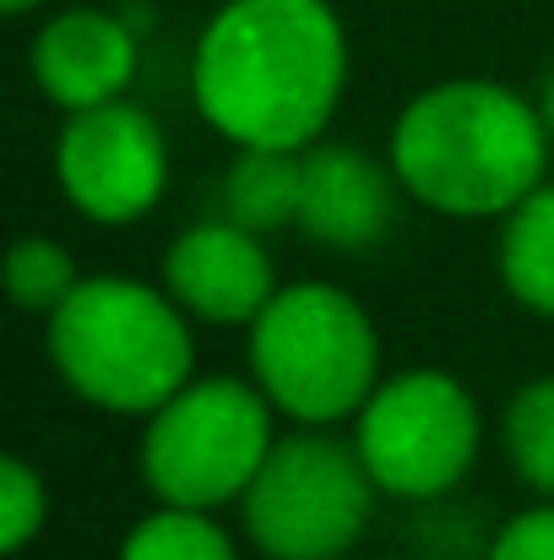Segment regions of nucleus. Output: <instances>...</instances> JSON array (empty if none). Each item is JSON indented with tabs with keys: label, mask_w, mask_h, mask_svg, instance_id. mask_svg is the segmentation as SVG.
<instances>
[{
	"label": "nucleus",
	"mask_w": 554,
	"mask_h": 560,
	"mask_svg": "<svg viewBox=\"0 0 554 560\" xmlns=\"http://www.w3.org/2000/svg\"><path fill=\"white\" fill-rule=\"evenodd\" d=\"M500 283L522 311L554 316V180L500 218Z\"/></svg>",
	"instance_id": "ddd939ff"
},
{
	"label": "nucleus",
	"mask_w": 554,
	"mask_h": 560,
	"mask_svg": "<svg viewBox=\"0 0 554 560\" xmlns=\"http://www.w3.org/2000/svg\"><path fill=\"white\" fill-rule=\"evenodd\" d=\"M137 60H142V49H137L131 22L115 11H98V5H71V11L49 16L27 44V71H33L38 93L66 115L126 98Z\"/></svg>",
	"instance_id": "9d476101"
},
{
	"label": "nucleus",
	"mask_w": 554,
	"mask_h": 560,
	"mask_svg": "<svg viewBox=\"0 0 554 560\" xmlns=\"http://www.w3.org/2000/svg\"><path fill=\"white\" fill-rule=\"evenodd\" d=\"M5 11H33V5H44V0H0Z\"/></svg>",
	"instance_id": "aec40b11"
},
{
	"label": "nucleus",
	"mask_w": 554,
	"mask_h": 560,
	"mask_svg": "<svg viewBox=\"0 0 554 560\" xmlns=\"http://www.w3.org/2000/svg\"><path fill=\"white\" fill-rule=\"evenodd\" d=\"M44 322L55 375L104 413L148 419L196 375L190 316L164 283L93 272Z\"/></svg>",
	"instance_id": "7ed1b4c3"
},
{
	"label": "nucleus",
	"mask_w": 554,
	"mask_h": 560,
	"mask_svg": "<svg viewBox=\"0 0 554 560\" xmlns=\"http://www.w3.org/2000/svg\"><path fill=\"white\" fill-rule=\"evenodd\" d=\"M539 109H544V126H550V137H554V66H550V77H544V93H539Z\"/></svg>",
	"instance_id": "6ab92c4d"
},
{
	"label": "nucleus",
	"mask_w": 554,
	"mask_h": 560,
	"mask_svg": "<svg viewBox=\"0 0 554 560\" xmlns=\"http://www.w3.org/2000/svg\"><path fill=\"white\" fill-rule=\"evenodd\" d=\"M544 109L490 77H451L402 104L391 120L386 164L408 201L440 218H506L550 180Z\"/></svg>",
	"instance_id": "f03ea898"
},
{
	"label": "nucleus",
	"mask_w": 554,
	"mask_h": 560,
	"mask_svg": "<svg viewBox=\"0 0 554 560\" xmlns=\"http://www.w3.org/2000/svg\"><path fill=\"white\" fill-rule=\"evenodd\" d=\"M484 419L473 392L451 371L380 375L365 408L354 413V452L380 485V495L397 501H440L451 495L468 468L479 463Z\"/></svg>",
	"instance_id": "0eeeda50"
},
{
	"label": "nucleus",
	"mask_w": 554,
	"mask_h": 560,
	"mask_svg": "<svg viewBox=\"0 0 554 560\" xmlns=\"http://www.w3.org/2000/svg\"><path fill=\"white\" fill-rule=\"evenodd\" d=\"M299 186H305V153L234 148V164L223 170V218H234L256 234L299 223Z\"/></svg>",
	"instance_id": "f8f14e48"
},
{
	"label": "nucleus",
	"mask_w": 554,
	"mask_h": 560,
	"mask_svg": "<svg viewBox=\"0 0 554 560\" xmlns=\"http://www.w3.org/2000/svg\"><path fill=\"white\" fill-rule=\"evenodd\" d=\"M278 408L250 375H190L148 413L142 485L158 506H239L250 479L278 446Z\"/></svg>",
	"instance_id": "39448f33"
},
{
	"label": "nucleus",
	"mask_w": 554,
	"mask_h": 560,
	"mask_svg": "<svg viewBox=\"0 0 554 560\" xmlns=\"http://www.w3.org/2000/svg\"><path fill=\"white\" fill-rule=\"evenodd\" d=\"M158 283L175 294V305L190 322H212V327H250L267 311V300L283 289L261 234L234 218L190 223L164 250Z\"/></svg>",
	"instance_id": "1a4fd4ad"
},
{
	"label": "nucleus",
	"mask_w": 554,
	"mask_h": 560,
	"mask_svg": "<svg viewBox=\"0 0 554 560\" xmlns=\"http://www.w3.org/2000/svg\"><path fill=\"white\" fill-rule=\"evenodd\" d=\"M408 190L391 164L369 159L349 142H316L305 148V186H299V229L321 250L359 256L386 240L397 223V201Z\"/></svg>",
	"instance_id": "9b49d317"
},
{
	"label": "nucleus",
	"mask_w": 554,
	"mask_h": 560,
	"mask_svg": "<svg viewBox=\"0 0 554 560\" xmlns=\"http://www.w3.org/2000/svg\"><path fill=\"white\" fill-rule=\"evenodd\" d=\"M500 446H506L511 474L533 495L554 501V375H539L511 392L500 413Z\"/></svg>",
	"instance_id": "4468645a"
},
{
	"label": "nucleus",
	"mask_w": 554,
	"mask_h": 560,
	"mask_svg": "<svg viewBox=\"0 0 554 560\" xmlns=\"http://www.w3.org/2000/svg\"><path fill=\"white\" fill-rule=\"evenodd\" d=\"M115 560H239V550H234L228 528L217 523V512L158 506L120 539Z\"/></svg>",
	"instance_id": "2eb2a0df"
},
{
	"label": "nucleus",
	"mask_w": 554,
	"mask_h": 560,
	"mask_svg": "<svg viewBox=\"0 0 554 560\" xmlns=\"http://www.w3.org/2000/svg\"><path fill=\"white\" fill-rule=\"evenodd\" d=\"M250 381L267 402L310 430L354 419L380 381V338L369 311L338 283H283L245 327Z\"/></svg>",
	"instance_id": "20e7f679"
},
{
	"label": "nucleus",
	"mask_w": 554,
	"mask_h": 560,
	"mask_svg": "<svg viewBox=\"0 0 554 560\" xmlns=\"http://www.w3.org/2000/svg\"><path fill=\"white\" fill-rule=\"evenodd\" d=\"M484 560H554V506H528L495 528Z\"/></svg>",
	"instance_id": "a211bd4d"
},
{
	"label": "nucleus",
	"mask_w": 554,
	"mask_h": 560,
	"mask_svg": "<svg viewBox=\"0 0 554 560\" xmlns=\"http://www.w3.org/2000/svg\"><path fill=\"white\" fill-rule=\"evenodd\" d=\"M55 180L87 223L120 229L148 218L169 190V148L158 120L126 98L66 115L55 142Z\"/></svg>",
	"instance_id": "6e6552de"
},
{
	"label": "nucleus",
	"mask_w": 554,
	"mask_h": 560,
	"mask_svg": "<svg viewBox=\"0 0 554 560\" xmlns=\"http://www.w3.org/2000/svg\"><path fill=\"white\" fill-rule=\"evenodd\" d=\"M44 517H49V490L38 468L27 457H5L0 463V550L22 556L33 534H44Z\"/></svg>",
	"instance_id": "f3484780"
},
{
	"label": "nucleus",
	"mask_w": 554,
	"mask_h": 560,
	"mask_svg": "<svg viewBox=\"0 0 554 560\" xmlns=\"http://www.w3.org/2000/svg\"><path fill=\"white\" fill-rule=\"evenodd\" d=\"M349 88L327 0H223L190 49V104L234 148H316Z\"/></svg>",
	"instance_id": "f257e3e1"
},
{
	"label": "nucleus",
	"mask_w": 554,
	"mask_h": 560,
	"mask_svg": "<svg viewBox=\"0 0 554 560\" xmlns=\"http://www.w3.org/2000/svg\"><path fill=\"white\" fill-rule=\"evenodd\" d=\"M5 278H11V300H16V311L49 316V311H60V305L71 300V289L82 283V267H76V256H71L60 240L27 234V240L11 245V267H5Z\"/></svg>",
	"instance_id": "dca6fc26"
},
{
	"label": "nucleus",
	"mask_w": 554,
	"mask_h": 560,
	"mask_svg": "<svg viewBox=\"0 0 554 560\" xmlns=\"http://www.w3.org/2000/svg\"><path fill=\"white\" fill-rule=\"evenodd\" d=\"M380 485L354 441L299 424L283 435L239 501V523L267 560H338L365 539Z\"/></svg>",
	"instance_id": "423d86ee"
}]
</instances>
